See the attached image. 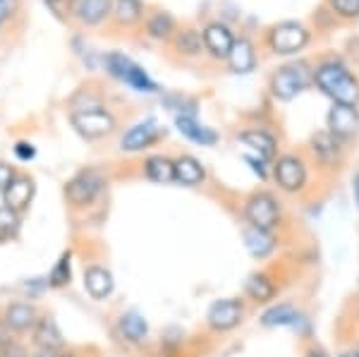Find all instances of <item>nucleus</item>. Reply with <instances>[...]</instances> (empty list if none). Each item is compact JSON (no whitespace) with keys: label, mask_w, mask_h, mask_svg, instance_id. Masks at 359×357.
Here are the masks:
<instances>
[{"label":"nucleus","mask_w":359,"mask_h":357,"mask_svg":"<svg viewBox=\"0 0 359 357\" xmlns=\"http://www.w3.org/2000/svg\"><path fill=\"white\" fill-rule=\"evenodd\" d=\"M340 25H352L359 20V0H323Z\"/></svg>","instance_id":"nucleus-31"},{"label":"nucleus","mask_w":359,"mask_h":357,"mask_svg":"<svg viewBox=\"0 0 359 357\" xmlns=\"http://www.w3.org/2000/svg\"><path fill=\"white\" fill-rule=\"evenodd\" d=\"M69 123L77 130V135H82L89 142L103 140V137L113 135L115 128H118L115 115L103 106L86 108V111H72L69 113Z\"/></svg>","instance_id":"nucleus-7"},{"label":"nucleus","mask_w":359,"mask_h":357,"mask_svg":"<svg viewBox=\"0 0 359 357\" xmlns=\"http://www.w3.org/2000/svg\"><path fill=\"white\" fill-rule=\"evenodd\" d=\"M309 151L314 154V159L321 166L333 168V166L340 163V156H343V142L335 140L328 130H318L309 140Z\"/></svg>","instance_id":"nucleus-18"},{"label":"nucleus","mask_w":359,"mask_h":357,"mask_svg":"<svg viewBox=\"0 0 359 357\" xmlns=\"http://www.w3.org/2000/svg\"><path fill=\"white\" fill-rule=\"evenodd\" d=\"M245 290H247V295L252 297L254 302H269V300H273V295H276L273 281H271L266 274H254V276H249Z\"/></svg>","instance_id":"nucleus-29"},{"label":"nucleus","mask_w":359,"mask_h":357,"mask_svg":"<svg viewBox=\"0 0 359 357\" xmlns=\"http://www.w3.org/2000/svg\"><path fill=\"white\" fill-rule=\"evenodd\" d=\"M115 0H69L67 13L79 27H98L111 20Z\"/></svg>","instance_id":"nucleus-11"},{"label":"nucleus","mask_w":359,"mask_h":357,"mask_svg":"<svg viewBox=\"0 0 359 357\" xmlns=\"http://www.w3.org/2000/svg\"><path fill=\"white\" fill-rule=\"evenodd\" d=\"M15 154L20 161H32L34 156H36V149H34V144H29V142H17Z\"/></svg>","instance_id":"nucleus-37"},{"label":"nucleus","mask_w":359,"mask_h":357,"mask_svg":"<svg viewBox=\"0 0 359 357\" xmlns=\"http://www.w3.org/2000/svg\"><path fill=\"white\" fill-rule=\"evenodd\" d=\"M22 226V214H17L10 206H0V243H8V240L17 238Z\"/></svg>","instance_id":"nucleus-32"},{"label":"nucleus","mask_w":359,"mask_h":357,"mask_svg":"<svg viewBox=\"0 0 359 357\" xmlns=\"http://www.w3.org/2000/svg\"><path fill=\"white\" fill-rule=\"evenodd\" d=\"M69 259H72V255L65 252V255L55 262V267L50 269V274H48V285L50 288H62V285L69 283V276H72V271H69Z\"/></svg>","instance_id":"nucleus-34"},{"label":"nucleus","mask_w":359,"mask_h":357,"mask_svg":"<svg viewBox=\"0 0 359 357\" xmlns=\"http://www.w3.org/2000/svg\"><path fill=\"white\" fill-rule=\"evenodd\" d=\"M60 357H77L74 353H67V350H60Z\"/></svg>","instance_id":"nucleus-43"},{"label":"nucleus","mask_w":359,"mask_h":357,"mask_svg":"<svg viewBox=\"0 0 359 357\" xmlns=\"http://www.w3.org/2000/svg\"><path fill=\"white\" fill-rule=\"evenodd\" d=\"M147 5L144 0H115L113 3V25L120 29H135L147 20Z\"/></svg>","instance_id":"nucleus-22"},{"label":"nucleus","mask_w":359,"mask_h":357,"mask_svg":"<svg viewBox=\"0 0 359 357\" xmlns=\"http://www.w3.org/2000/svg\"><path fill=\"white\" fill-rule=\"evenodd\" d=\"M352 192H355V201L359 206V173H355V177H352Z\"/></svg>","instance_id":"nucleus-38"},{"label":"nucleus","mask_w":359,"mask_h":357,"mask_svg":"<svg viewBox=\"0 0 359 357\" xmlns=\"http://www.w3.org/2000/svg\"><path fill=\"white\" fill-rule=\"evenodd\" d=\"M314 41V29L302 20H278L264 27L262 48L273 58H297Z\"/></svg>","instance_id":"nucleus-2"},{"label":"nucleus","mask_w":359,"mask_h":357,"mask_svg":"<svg viewBox=\"0 0 359 357\" xmlns=\"http://www.w3.org/2000/svg\"><path fill=\"white\" fill-rule=\"evenodd\" d=\"M106 187V175L98 168H82L74 173L65 182V199L74 209H84V206L94 204L98 194Z\"/></svg>","instance_id":"nucleus-5"},{"label":"nucleus","mask_w":359,"mask_h":357,"mask_svg":"<svg viewBox=\"0 0 359 357\" xmlns=\"http://www.w3.org/2000/svg\"><path fill=\"white\" fill-rule=\"evenodd\" d=\"M158 137H161L158 123L151 118H147V120H142V123L132 125V128L120 137V149L127 154L144 151V149H149L151 144L158 142Z\"/></svg>","instance_id":"nucleus-15"},{"label":"nucleus","mask_w":359,"mask_h":357,"mask_svg":"<svg viewBox=\"0 0 359 357\" xmlns=\"http://www.w3.org/2000/svg\"><path fill=\"white\" fill-rule=\"evenodd\" d=\"M115 281L113 274L103 267H86L84 269V290L89 292L94 300H106L113 292Z\"/></svg>","instance_id":"nucleus-25"},{"label":"nucleus","mask_w":359,"mask_h":357,"mask_svg":"<svg viewBox=\"0 0 359 357\" xmlns=\"http://www.w3.org/2000/svg\"><path fill=\"white\" fill-rule=\"evenodd\" d=\"M0 357H29L27 348L15 338V333L0 321Z\"/></svg>","instance_id":"nucleus-33"},{"label":"nucleus","mask_w":359,"mask_h":357,"mask_svg":"<svg viewBox=\"0 0 359 357\" xmlns=\"http://www.w3.org/2000/svg\"><path fill=\"white\" fill-rule=\"evenodd\" d=\"M32 341L39 350H65V341H62V333L57 329V324L50 316H41L39 324L32 331Z\"/></svg>","instance_id":"nucleus-23"},{"label":"nucleus","mask_w":359,"mask_h":357,"mask_svg":"<svg viewBox=\"0 0 359 357\" xmlns=\"http://www.w3.org/2000/svg\"><path fill=\"white\" fill-rule=\"evenodd\" d=\"M32 357H60V350L53 353V350H39V353H34Z\"/></svg>","instance_id":"nucleus-39"},{"label":"nucleus","mask_w":359,"mask_h":357,"mask_svg":"<svg viewBox=\"0 0 359 357\" xmlns=\"http://www.w3.org/2000/svg\"><path fill=\"white\" fill-rule=\"evenodd\" d=\"M314 86L333 103L359 106V74L340 55H323L314 62Z\"/></svg>","instance_id":"nucleus-1"},{"label":"nucleus","mask_w":359,"mask_h":357,"mask_svg":"<svg viewBox=\"0 0 359 357\" xmlns=\"http://www.w3.org/2000/svg\"><path fill=\"white\" fill-rule=\"evenodd\" d=\"M8 13H10V10H8V0H0V22L8 17Z\"/></svg>","instance_id":"nucleus-40"},{"label":"nucleus","mask_w":359,"mask_h":357,"mask_svg":"<svg viewBox=\"0 0 359 357\" xmlns=\"http://www.w3.org/2000/svg\"><path fill=\"white\" fill-rule=\"evenodd\" d=\"M314 84V62L302 60V58H292V60L278 65L269 74V94L276 101L287 103L302 96L309 86Z\"/></svg>","instance_id":"nucleus-3"},{"label":"nucleus","mask_w":359,"mask_h":357,"mask_svg":"<svg viewBox=\"0 0 359 357\" xmlns=\"http://www.w3.org/2000/svg\"><path fill=\"white\" fill-rule=\"evenodd\" d=\"M306 357H328V355L323 353V350H309V353H306Z\"/></svg>","instance_id":"nucleus-41"},{"label":"nucleus","mask_w":359,"mask_h":357,"mask_svg":"<svg viewBox=\"0 0 359 357\" xmlns=\"http://www.w3.org/2000/svg\"><path fill=\"white\" fill-rule=\"evenodd\" d=\"M206 180V168L192 154H182L175 159V182L184 187H196Z\"/></svg>","instance_id":"nucleus-24"},{"label":"nucleus","mask_w":359,"mask_h":357,"mask_svg":"<svg viewBox=\"0 0 359 357\" xmlns=\"http://www.w3.org/2000/svg\"><path fill=\"white\" fill-rule=\"evenodd\" d=\"M144 175L151 182H158V185L175 182V159H168L163 154L147 156L144 159Z\"/></svg>","instance_id":"nucleus-26"},{"label":"nucleus","mask_w":359,"mask_h":357,"mask_svg":"<svg viewBox=\"0 0 359 357\" xmlns=\"http://www.w3.org/2000/svg\"><path fill=\"white\" fill-rule=\"evenodd\" d=\"M273 180L276 185L287 194H294L304 189L306 180H309V168L306 161L299 154H280L273 163Z\"/></svg>","instance_id":"nucleus-8"},{"label":"nucleus","mask_w":359,"mask_h":357,"mask_svg":"<svg viewBox=\"0 0 359 357\" xmlns=\"http://www.w3.org/2000/svg\"><path fill=\"white\" fill-rule=\"evenodd\" d=\"M175 128L184 140L199 144V147H216L218 140H221L216 130L201 125L194 115H175Z\"/></svg>","instance_id":"nucleus-19"},{"label":"nucleus","mask_w":359,"mask_h":357,"mask_svg":"<svg viewBox=\"0 0 359 357\" xmlns=\"http://www.w3.org/2000/svg\"><path fill=\"white\" fill-rule=\"evenodd\" d=\"M242 238H245V247L249 250V255L257 257V259L269 257L271 252H273V247H276V240H273V235H271L269 230L254 228V226H247L245 233H242Z\"/></svg>","instance_id":"nucleus-27"},{"label":"nucleus","mask_w":359,"mask_h":357,"mask_svg":"<svg viewBox=\"0 0 359 357\" xmlns=\"http://www.w3.org/2000/svg\"><path fill=\"white\" fill-rule=\"evenodd\" d=\"M297 321H299V312L287 302L276 304V307H271L269 312L262 316L264 326H294Z\"/></svg>","instance_id":"nucleus-30"},{"label":"nucleus","mask_w":359,"mask_h":357,"mask_svg":"<svg viewBox=\"0 0 359 357\" xmlns=\"http://www.w3.org/2000/svg\"><path fill=\"white\" fill-rule=\"evenodd\" d=\"M120 331L130 343H142L149 336V324L139 312H127L120 316Z\"/></svg>","instance_id":"nucleus-28"},{"label":"nucleus","mask_w":359,"mask_h":357,"mask_svg":"<svg viewBox=\"0 0 359 357\" xmlns=\"http://www.w3.org/2000/svg\"><path fill=\"white\" fill-rule=\"evenodd\" d=\"M46 3H50V5H55V3H62V0H46Z\"/></svg>","instance_id":"nucleus-44"},{"label":"nucleus","mask_w":359,"mask_h":357,"mask_svg":"<svg viewBox=\"0 0 359 357\" xmlns=\"http://www.w3.org/2000/svg\"><path fill=\"white\" fill-rule=\"evenodd\" d=\"M34 192H36V185L29 175H17L13 180V185L3 192V201L5 206H10L17 214H25V211L32 206Z\"/></svg>","instance_id":"nucleus-21"},{"label":"nucleus","mask_w":359,"mask_h":357,"mask_svg":"<svg viewBox=\"0 0 359 357\" xmlns=\"http://www.w3.org/2000/svg\"><path fill=\"white\" fill-rule=\"evenodd\" d=\"M103 65H106V72L111 74V77H115L118 82H123L127 86H132L135 91H144V94H156V91H158V84H156L154 79L149 77V72L144 70L139 62L132 60L130 55L113 50V53H108L103 58Z\"/></svg>","instance_id":"nucleus-4"},{"label":"nucleus","mask_w":359,"mask_h":357,"mask_svg":"<svg viewBox=\"0 0 359 357\" xmlns=\"http://www.w3.org/2000/svg\"><path fill=\"white\" fill-rule=\"evenodd\" d=\"M245 218L249 226L262 228V230H273L280 221V204L271 192L259 189V192L249 194L247 204H245Z\"/></svg>","instance_id":"nucleus-9"},{"label":"nucleus","mask_w":359,"mask_h":357,"mask_svg":"<svg viewBox=\"0 0 359 357\" xmlns=\"http://www.w3.org/2000/svg\"><path fill=\"white\" fill-rule=\"evenodd\" d=\"M237 140L245 144L247 149H252L259 159H264L266 163H276L278 159V137L266 128H247L237 135Z\"/></svg>","instance_id":"nucleus-16"},{"label":"nucleus","mask_w":359,"mask_h":357,"mask_svg":"<svg viewBox=\"0 0 359 357\" xmlns=\"http://www.w3.org/2000/svg\"><path fill=\"white\" fill-rule=\"evenodd\" d=\"M326 130L335 140L347 142L359 135V106H345V103H333L326 115Z\"/></svg>","instance_id":"nucleus-10"},{"label":"nucleus","mask_w":359,"mask_h":357,"mask_svg":"<svg viewBox=\"0 0 359 357\" xmlns=\"http://www.w3.org/2000/svg\"><path fill=\"white\" fill-rule=\"evenodd\" d=\"M228 70L233 74H252L259 65V46L249 34H240L233 53L228 58Z\"/></svg>","instance_id":"nucleus-14"},{"label":"nucleus","mask_w":359,"mask_h":357,"mask_svg":"<svg viewBox=\"0 0 359 357\" xmlns=\"http://www.w3.org/2000/svg\"><path fill=\"white\" fill-rule=\"evenodd\" d=\"M17 177L15 168L10 163H5V161H0V192H5L10 185H13V180Z\"/></svg>","instance_id":"nucleus-36"},{"label":"nucleus","mask_w":359,"mask_h":357,"mask_svg":"<svg viewBox=\"0 0 359 357\" xmlns=\"http://www.w3.org/2000/svg\"><path fill=\"white\" fill-rule=\"evenodd\" d=\"M177 29H180L177 20L168 10H154L144 20V34L161 43H170V39L175 36Z\"/></svg>","instance_id":"nucleus-20"},{"label":"nucleus","mask_w":359,"mask_h":357,"mask_svg":"<svg viewBox=\"0 0 359 357\" xmlns=\"http://www.w3.org/2000/svg\"><path fill=\"white\" fill-rule=\"evenodd\" d=\"M245 316V307H242L240 300H233V297H225V300H218L208 307L206 312V324L211 331H230L235 329L237 324Z\"/></svg>","instance_id":"nucleus-13"},{"label":"nucleus","mask_w":359,"mask_h":357,"mask_svg":"<svg viewBox=\"0 0 359 357\" xmlns=\"http://www.w3.org/2000/svg\"><path fill=\"white\" fill-rule=\"evenodd\" d=\"M314 22H316V29H314V32H321V34L333 32V29L340 25V22L335 20V15L326 8V5H321V8H318L316 13H314Z\"/></svg>","instance_id":"nucleus-35"},{"label":"nucleus","mask_w":359,"mask_h":357,"mask_svg":"<svg viewBox=\"0 0 359 357\" xmlns=\"http://www.w3.org/2000/svg\"><path fill=\"white\" fill-rule=\"evenodd\" d=\"M340 357H359V350H347V353H343Z\"/></svg>","instance_id":"nucleus-42"},{"label":"nucleus","mask_w":359,"mask_h":357,"mask_svg":"<svg viewBox=\"0 0 359 357\" xmlns=\"http://www.w3.org/2000/svg\"><path fill=\"white\" fill-rule=\"evenodd\" d=\"M201 36H204V48H206L208 60L228 62V58L233 53L235 41L240 34H237L235 27L230 25V22H225L223 17H213V20L204 22Z\"/></svg>","instance_id":"nucleus-6"},{"label":"nucleus","mask_w":359,"mask_h":357,"mask_svg":"<svg viewBox=\"0 0 359 357\" xmlns=\"http://www.w3.org/2000/svg\"><path fill=\"white\" fill-rule=\"evenodd\" d=\"M172 55H177L180 60H199L206 55L204 48V36H201V29L194 25H184L175 32V36L168 43Z\"/></svg>","instance_id":"nucleus-12"},{"label":"nucleus","mask_w":359,"mask_h":357,"mask_svg":"<svg viewBox=\"0 0 359 357\" xmlns=\"http://www.w3.org/2000/svg\"><path fill=\"white\" fill-rule=\"evenodd\" d=\"M39 319H41V316H39L36 307H34V304H29V302L5 304L3 316H0V321H3V324L8 326L13 333H17V336L34 331V326L39 324Z\"/></svg>","instance_id":"nucleus-17"}]
</instances>
